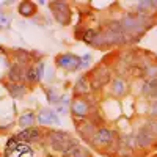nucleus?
Masks as SVG:
<instances>
[{"mask_svg":"<svg viewBox=\"0 0 157 157\" xmlns=\"http://www.w3.org/2000/svg\"><path fill=\"white\" fill-rule=\"evenodd\" d=\"M63 157H90V151L86 148H83V146H77L72 151L63 154Z\"/></svg>","mask_w":157,"mask_h":157,"instance_id":"412c9836","label":"nucleus"},{"mask_svg":"<svg viewBox=\"0 0 157 157\" xmlns=\"http://www.w3.org/2000/svg\"><path fill=\"white\" fill-rule=\"evenodd\" d=\"M11 25V19L5 14H0V30H6Z\"/></svg>","mask_w":157,"mask_h":157,"instance_id":"a878e982","label":"nucleus"},{"mask_svg":"<svg viewBox=\"0 0 157 157\" xmlns=\"http://www.w3.org/2000/svg\"><path fill=\"white\" fill-rule=\"evenodd\" d=\"M110 82V69L107 66H98L90 77V83L93 90H101L104 85Z\"/></svg>","mask_w":157,"mask_h":157,"instance_id":"7ed1b4c3","label":"nucleus"},{"mask_svg":"<svg viewBox=\"0 0 157 157\" xmlns=\"http://www.w3.org/2000/svg\"><path fill=\"white\" fill-rule=\"evenodd\" d=\"M49 6H50V11L54 14L55 21L60 25H69L71 24V8L66 2L55 0V2H50Z\"/></svg>","mask_w":157,"mask_h":157,"instance_id":"f257e3e1","label":"nucleus"},{"mask_svg":"<svg viewBox=\"0 0 157 157\" xmlns=\"http://www.w3.org/2000/svg\"><path fill=\"white\" fill-rule=\"evenodd\" d=\"M36 120L39 121V124L43 126H49V124H61V120L57 112H54L52 109H43L39 110Z\"/></svg>","mask_w":157,"mask_h":157,"instance_id":"0eeeda50","label":"nucleus"},{"mask_svg":"<svg viewBox=\"0 0 157 157\" xmlns=\"http://www.w3.org/2000/svg\"><path fill=\"white\" fill-rule=\"evenodd\" d=\"M32 52L25 50V49H16L14 50V63H19L22 66H30L32 61Z\"/></svg>","mask_w":157,"mask_h":157,"instance_id":"2eb2a0df","label":"nucleus"},{"mask_svg":"<svg viewBox=\"0 0 157 157\" xmlns=\"http://www.w3.org/2000/svg\"><path fill=\"white\" fill-rule=\"evenodd\" d=\"M157 91V78H148L141 83V93L145 94V98L152 96Z\"/></svg>","mask_w":157,"mask_h":157,"instance_id":"dca6fc26","label":"nucleus"},{"mask_svg":"<svg viewBox=\"0 0 157 157\" xmlns=\"http://www.w3.org/2000/svg\"><path fill=\"white\" fill-rule=\"evenodd\" d=\"M5 52H6V50H5V47H2V46H0V55H2V54H5Z\"/></svg>","mask_w":157,"mask_h":157,"instance_id":"2f4dec72","label":"nucleus"},{"mask_svg":"<svg viewBox=\"0 0 157 157\" xmlns=\"http://www.w3.org/2000/svg\"><path fill=\"white\" fill-rule=\"evenodd\" d=\"M43 137V132L39 127H29V129H24L16 135V138L22 143H33L38 141L39 138Z\"/></svg>","mask_w":157,"mask_h":157,"instance_id":"1a4fd4ad","label":"nucleus"},{"mask_svg":"<svg viewBox=\"0 0 157 157\" xmlns=\"http://www.w3.org/2000/svg\"><path fill=\"white\" fill-rule=\"evenodd\" d=\"M35 66H36V72H38V77H39V82H41L43 78H44V68H46V64H44V61L41 60V61H38Z\"/></svg>","mask_w":157,"mask_h":157,"instance_id":"bb28decb","label":"nucleus"},{"mask_svg":"<svg viewBox=\"0 0 157 157\" xmlns=\"http://www.w3.org/2000/svg\"><path fill=\"white\" fill-rule=\"evenodd\" d=\"M148 99H149V101H152V102H157V91H155V93H154L152 96H149Z\"/></svg>","mask_w":157,"mask_h":157,"instance_id":"7c9ffc66","label":"nucleus"},{"mask_svg":"<svg viewBox=\"0 0 157 157\" xmlns=\"http://www.w3.org/2000/svg\"><path fill=\"white\" fill-rule=\"evenodd\" d=\"M71 112H72V115L75 118H80V120L83 121L85 118L90 115V105L83 99H74L72 104H71Z\"/></svg>","mask_w":157,"mask_h":157,"instance_id":"9b49d317","label":"nucleus"},{"mask_svg":"<svg viewBox=\"0 0 157 157\" xmlns=\"http://www.w3.org/2000/svg\"><path fill=\"white\" fill-rule=\"evenodd\" d=\"M5 88L8 90V94L14 99H21L27 94V85L24 83H11V82H6L5 83Z\"/></svg>","mask_w":157,"mask_h":157,"instance_id":"f8f14e48","label":"nucleus"},{"mask_svg":"<svg viewBox=\"0 0 157 157\" xmlns=\"http://www.w3.org/2000/svg\"><path fill=\"white\" fill-rule=\"evenodd\" d=\"M112 93L118 98H123L127 93V82L123 77H116L112 80Z\"/></svg>","mask_w":157,"mask_h":157,"instance_id":"4468645a","label":"nucleus"},{"mask_svg":"<svg viewBox=\"0 0 157 157\" xmlns=\"http://www.w3.org/2000/svg\"><path fill=\"white\" fill-rule=\"evenodd\" d=\"M96 36H98V32H96V30H93V29H86V30L83 32V36H82V39H83V41H85L86 44L93 46V43H94Z\"/></svg>","mask_w":157,"mask_h":157,"instance_id":"5701e85b","label":"nucleus"},{"mask_svg":"<svg viewBox=\"0 0 157 157\" xmlns=\"http://www.w3.org/2000/svg\"><path fill=\"white\" fill-rule=\"evenodd\" d=\"M118 140L120 138L116 137L115 130H110L107 127H99L94 138H93V143L96 146H110L112 143H116L118 145Z\"/></svg>","mask_w":157,"mask_h":157,"instance_id":"20e7f679","label":"nucleus"},{"mask_svg":"<svg viewBox=\"0 0 157 157\" xmlns=\"http://www.w3.org/2000/svg\"><path fill=\"white\" fill-rule=\"evenodd\" d=\"M39 83V77H38V72H36V66L35 64H30L27 68V75H25V85L29 86H33Z\"/></svg>","mask_w":157,"mask_h":157,"instance_id":"6ab92c4d","label":"nucleus"},{"mask_svg":"<svg viewBox=\"0 0 157 157\" xmlns=\"http://www.w3.org/2000/svg\"><path fill=\"white\" fill-rule=\"evenodd\" d=\"M134 138H135V145H137L138 148H141V149H146V148L154 146V143L157 141V140H155L149 132H146L143 127L137 130V134L134 135Z\"/></svg>","mask_w":157,"mask_h":157,"instance_id":"6e6552de","label":"nucleus"},{"mask_svg":"<svg viewBox=\"0 0 157 157\" xmlns=\"http://www.w3.org/2000/svg\"><path fill=\"white\" fill-rule=\"evenodd\" d=\"M127 72L132 75V77H141V75L146 74V69L143 68V66H132V68H129Z\"/></svg>","mask_w":157,"mask_h":157,"instance_id":"393cba45","label":"nucleus"},{"mask_svg":"<svg viewBox=\"0 0 157 157\" xmlns=\"http://www.w3.org/2000/svg\"><path fill=\"white\" fill-rule=\"evenodd\" d=\"M36 121V115L33 112H25L19 116V121L17 124L24 129H29V127H33V123Z\"/></svg>","mask_w":157,"mask_h":157,"instance_id":"f3484780","label":"nucleus"},{"mask_svg":"<svg viewBox=\"0 0 157 157\" xmlns=\"http://www.w3.org/2000/svg\"><path fill=\"white\" fill-rule=\"evenodd\" d=\"M78 129V134H80V137L85 140V141H93L96 132H98V129H96V124L93 121H86L83 120L80 123V126H77Z\"/></svg>","mask_w":157,"mask_h":157,"instance_id":"9d476101","label":"nucleus"},{"mask_svg":"<svg viewBox=\"0 0 157 157\" xmlns=\"http://www.w3.org/2000/svg\"><path fill=\"white\" fill-rule=\"evenodd\" d=\"M88 80H90L88 75H82L80 78H78L77 83H75V93H78V94H86L88 91L91 90V83H90Z\"/></svg>","mask_w":157,"mask_h":157,"instance_id":"a211bd4d","label":"nucleus"},{"mask_svg":"<svg viewBox=\"0 0 157 157\" xmlns=\"http://www.w3.org/2000/svg\"><path fill=\"white\" fill-rule=\"evenodd\" d=\"M3 157H6V155H3Z\"/></svg>","mask_w":157,"mask_h":157,"instance_id":"72a5a7b5","label":"nucleus"},{"mask_svg":"<svg viewBox=\"0 0 157 157\" xmlns=\"http://www.w3.org/2000/svg\"><path fill=\"white\" fill-rule=\"evenodd\" d=\"M141 127L145 129L146 132H149V134L157 140V120H146L145 124H143Z\"/></svg>","mask_w":157,"mask_h":157,"instance_id":"4be33fe9","label":"nucleus"},{"mask_svg":"<svg viewBox=\"0 0 157 157\" xmlns=\"http://www.w3.org/2000/svg\"><path fill=\"white\" fill-rule=\"evenodd\" d=\"M38 6L35 2H30V0H24V2H19L17 5V13L22 17H32L36 14Z\"/></svg>","mask_w":157,"mask_h":157,"instance_id":"ddd939ff","label":"nucleus"},{"mask_svg":"<svg viewBox=\"0 0 157 157\" xmlns=\"http://www.w3.org/2000/svg\"><path fill=\"white\" fill-rule=\"evenodd\" d=\"M46 96H47V101H49V104H58L60 102V96L57 94V91H54L52 88H49V90H46Z\"/></svg>","mask_w":157,"mask_h":157,"instance_id":"b1692460","label":"nucleus"},{"mask_svg":"<svg viewBox=\"0 0 157 157\" xmlns=\"http://www.w3.org/2000/svg\"><path fill=\"white\" fill-rule=\"evenodd\" d=\"M27 68L29 66H22V64H19V63H13L10 66V69H8V74H6L8 82H11V83H24L25 85Z\"/></svg>","mask_w":157,"mask_h":157,"instance_id":"39448f33","label":"nucleus"},{"mask_svg":"<svg viewBox=\"0 0 157 157\" xmlns=\"http://www.w3.org/2000/svg\"><path fill=\"white\" fill-rule=\"evenodd\" d=\"M149 115L157 120V102H151V107H149Z\"/></svg>","mask_w":157,"mask_h":157,"instance_id":"c85d7f7f","label":"nucleus"},{"mask_svg":"<svg viewBox=\"0 0 157 157\" xmlns=\"http://www.w3.org/2000/svg\"><path fill=\"white\" fill-rule=\"evenodd\" d=\"M55 64H57V68L64 69V71H77V69H80L82 57L74 55V54H61L57 57Z\"/></svg>","mask_w":157,"mask_h":157,"instance_id":"f03ea898","label":"nucleus"},{"mask_svg":"<svg viewBox=\"0 0 157 157\" xmlns=\"http://www.w3.org/2000/svg\"><path fill=\"white\" fill-rule=\"evenodd\" d=\"M19 146H21V141L16 138V135L10 137L8 141H6V145H5V155L10 157L11 154H14V152L19 149Z\"/></svg>","mask_w":157,"mask_h":157,"instance_id":"aec40b11","label":"nucleus"},{"mask_svg":"<svg viewBox=\"0 0 157 157\" xmlns=\"http://www.w3.org/2000/svg\"><path fill=\"white\" fill-rule=\"evenodd\" d=\"M90 64H91V55H90V54L82 55V64H80V69H86V68H90Z\"/></svg>","mask_w":157,"mask_h":157,"instance_id":"cd10ccee","label":"nucleus"},{"mask_svg":"<svg viewBox=\"0 0 157 157\" xmlns=\"http://www.w3.org/2000/svg\"><path fill=\"white\" fill-rule=\"evenodd\" d=\"M69 138H71V135L68 132H64V130H49L47 132V141H49L50 148L54 151H57L63 143Z\"/></svg>","mask_w":157,"mask_h":157,"instance_id":"423d86ee","label":"nucleus"},{"mask_svg":"<svg viewBox=\"0 0 157 157\" xmlns=\"http://www.w3.org/2000/svg\"><path fill=\"white\" fill-rule=\"evenodd\" d=\"M0 13H2V6H0Z\"/></svg>","mask_w":157,"mask_h":157,"instance_id":"473e14b6","label":"nucleus"},{"mask_svg":"<svg viewBox=\"0 0 157 157\" xmlns=\"http://www.w3.org/2000/svg\"><path fill=\"white\" fill-rule=\"evenodd\" d=\"M57 112H58V113H66L68 109L64 107V105H60V107H57Z\"/></svg>","mask_w":157,"mask_h":157,"instance_id":"c756f323","label":"nucleus"}]
</instances>
